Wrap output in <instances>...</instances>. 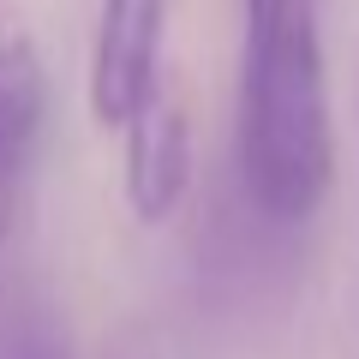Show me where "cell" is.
<instances>
[{"label": "cell", "mask_w": 359, "mask_h": 359, "mask_svg": "<svg viewBox=\"0 0 359 359\" xmlns=\"http://www.w3.org/2000/svg\"><path fill=\"white\" fill-rule=\"evenodd\" d=\"M240 198L276 228H299L330 198L335 132L318 0H240Z\"/></svg>", "instance_id": "obj_1"}, {"label": "cell", "mask_w": 359, "mask_h": 359, "mask_svg": "<svg viewBox=\"0 0 359 359\" xmlns=\"http://www.w3.org/2000/svg\"><path fill=\"white\" fill-rule=\"evenodd\" d=\"M168 0H102L90 42V114L96 126L126 132L162 90Z\"/></svg>", "instance_id": "obj_2"}, {"label": "cell", "mask_w": 359, "mask_h": 359, "mask_svg": "<svg viewBox=\"0 0 359 359\" xmlns=\"http://www.w3.org/2000/svg\"><path fill=\"white\" fill-rule=\"evenodd\" d=\"M48 120V72L25 30H0V240L13 233Z\"/></svg>", "instance_id": "obj_3"}, {"label": "cell", "mask_w": 359, "mask_h": 359, "mask_svg": "<svg viewBox=\"0 0 359 359\" xmlns=\"http://www.w3.org/2000/svg\"><path fill=\"white\" fill-rule=\"evenodd\" d=\"M192 120L186 108L168 102L156 90V102L126 126V204L144 228L168 222L186 192H192Z\"/></svg>", "instance_id": "obj_4"}, {"label": "cell", "mask_w": 359, "mask_h": 359, "mask_svg": "<svg viewBox=\"0 0 359 359\" xmlns=\"http://www.w3.org/2000/svg\"><path fill=\"white\" fill-rule=\"evenodd\" d=\"M6 359H72V347H66V335L54 330V323L25 318V323H13V335H6Z\"/></svg>", "instance_id": "obj_5"}, {"label": "cell", "mask_w": 359, "mask_h": 359, "mask_svg": "<svg viewBox=\"0 0 359 359\" xmlns=\"http://www.w3.org/2000/svg\"><path fill=\"white\" fill-rule=\"evenodd\" d=\"M102 359H156V341H150L144 330H126V335H114V341H108Z\"/></svg>", "instance_id": "obj_6"}]
</instances>
